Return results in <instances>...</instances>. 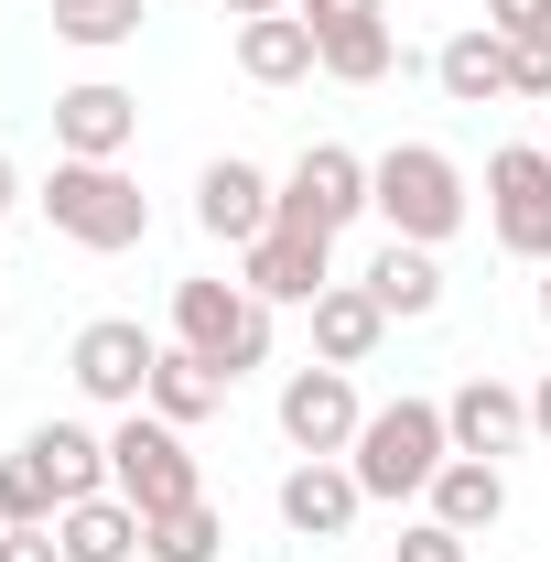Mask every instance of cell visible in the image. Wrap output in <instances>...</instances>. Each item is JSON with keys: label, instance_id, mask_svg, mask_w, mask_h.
Returning <instances> with one entry per match:
<instances>
[{"label": "cell", "instance_id": "21", "mask_svg": "<svg viewBox=\"0 0 551 562\" xmlns=\"http://www.w3.org/2000/svg\"><path fill=\"white\" fill-rule=\"evenodd\" d=\"M55 541H66V562H131L140 552V508L120 487H109V497H76L66 519H55Z\"/></svg>", "mask_w": 551, "mask_h": 562}, {"label": "cell", "instance_id": "24", "mask_svg": "<svg viewBox=\"0 0 551 562\" xmlns=\"http://www.w3.org/2000/svg\"><path fill=\"white\" fill-rule=\"evenodd\" d=\"M390 66H401V33H390V11H379V22H346V33H325V76H336V87H379Z\"/></svg>", "mask_w": 551, "mask_h": 562}, {"label": "cell", "instance_id": "15", "mask_svg": "<svg viewBox=\"0 0 551 562\" xmlns=\"http://www.w3.org/2000/svg\"><path fill=\"white\" fill-rule=\"evenodd\" d=\"M238 76H249V87H303V76H325L314 22H303V11H260V22H238Z\"/></svg>", "mask_w": 551, "mask_h": 562}, {"label": "cell", "instance_id": "18", "mask_svg": "<svg viewBox=\"0 0 551 562\" xmlns=\"http://www.w3.org/2000/svg\"><path fill=\"white\" fill-rule=\"evenodd\" d=\"M379 347H390V314H379V292H368V281H336V292L314 303V357H325V368H368Z\"/></svg>", "mask_w": 551, "mask_h": 562}, {"label": "cell", "instance_id": "27", "mask_svg": "<svg viewBox=\"0 0 551 562\" xmlns=\"http://www.w3.org/2000/svg\"><path fill=\"white\" fill-rule=\"evenodd\" d=\"M508 98H530V109H551V33H530V44H508Z\"/></svg>", "mask_w": 551, "mask_h": 562}, {"label": "cell", "instance_id": "26", "mask_svg": "<svg viewBox=\"0 0 551 562\" xmlns=\"http://www.w3.org/2000/svg\"><path fill=\"white\" fill-rule=\"evenodd\" d=\"M44 22H55L66 44H87V55H109V44H131L151 11H140V0H44Z\"/></svg>", "mask_w": 551, "mask_h": 562}, {"label": "cell", "instance_id": "34", "mask_svg": "<svg viewBox=\"0 0 551 562\" xmlns=\"http://www.w3.org/2000/svg\"><path fill=\"white\" fill-rule=\"evenodd\" d=\"M227 11H238V22H260V11H303V0H227Z\"/></svg>", "mask_w": 551, "mask_h": 562}, {"label": "cell", "instance_id": "28", "mask_svg": "<svg viewBox=\"0 0 551 562\" xmlns=\"http://www.w3.org/2000/svg\"><path fill=\"white\" fill-rule=\"evenodd\" d=\"M401 562H465V530H443V519L421 508L412 530H401Z\"/></svg>", "mask_w": 551, "mask_h": 562}, {"label": "cell", "instance_id": "35", "mask_svg": "<svg viewBox=\"0 0 551 562\" xmlns=\"http://www.w3.org/2000/svg\"><path fill=\"white\" fill-rule=\"evenodd\" d=\"M541 325H551V260H541Z\"/></svg>", "mask_w": 551, "mask_h": 562}, {"label": "cell", "instance_id": "13", "mask_svg": "<svg viewBox=\"0 0 551 562\" xmlns=\"http://www.w3.org/2000/svg\"><path fill=\"white\" fill-rule=\"evenodd\" d=\"M357 508H368V487H357L346 454H303V465L281 476V530H292V541H346Z\"/></svg>", "mask_w": 551, "mask_h": 562}, {"label": "cell", "instance_id": "31", "mask_svg": "<svg viewBox=\"0 0 551 562\" xmlns=\"http://www.w3.org/2000/svg\"><path fill=\"white\" fill-rule=\"evenodd\" d=\"M0 562H66L55 530H0Z\"/></svg>", "mask_w": 551, "mask_h": 562}, {"label": "cell", "instance_id": "30", "mask_svg": "<svg viewBox=\"0 0 551 562\" xmlns=\"http://www.w3.org/2000/svg\"><path fill=\"white\" fill-rule=\"evenodd\" d=\"M303 22H314V44H325L346 22H379V0H303Z\"/></svg>", "mask_w": 551, "mask_h": 562}, {"label": "cell", "instance_id": "7", "mask_svg": "<svg viewBox=\"0 0 551 562\" xmlns=\"http://www.w3.org/2000/svg\"><path fill=\"white\" fill-rule=\"evenodd\" d=\"M486 238L508 249V260H551V151L541 140H508V151H486Z\"/></svg>", "mask_w": 551, "mask_h": 562}, {"label": "cell", "instance_id": "17", "mask_svg": "<svg viewBox=\"0 0 551 562\" xmlns=\"http://www.w3.org/2000/svg\"><path fill=\"white\" fill-rule=\"evenodd\" d=\"M432 87H443V109H497V98H508V33H486V22L443 33Z\"/></svg>", "mask_w": 551, "mask_h": 562}, {"label": "cell", "instance_id": "33", "mask_svg": "<svg viewBox=\"0 0 551 562\" xmlns=\"http://www.w3.org/2000/svg\"><path fill=\"white\" fill-rule=\"evenodd\" d=\"M22 206V173H11V151H0V216Z\"/></svg>", "mask_w": 551, "mask_h": 562}, {"label": "cell", "instance_id": "20", "mask_svg": "<svg viewBox=\"0 0 551 562\" xmlns=\"http://www.w3.org/2000/svg\"><path fill=\"white\" fill-rule=\"evenodd\" d=\"M432 519H443V530H465V541L497 530V519H508V476H497L486 454H454V465L432 476Z\"/></svg>", "mask_w": 551, "mask_h": 562}, {"label": "cell", "instance_id": "36", "mask_svg": "<svg viewBox=\"0 0 551 562\" xmlns=\"http://www.w3.org/2000/svg\"><path fill=\"white\" fill-rule=\"evenodd\" d=\"M541 151H551V109H541Z\"/></svg>", "mask_w": 551, "mask_h": 562}, {"label": "cell", "instance_id": "10", "mask_svg": "<svg viewBox=\"0 0 551 562\" xmlns=\"http://www.w3.org/2000/svg\"><path fill=\"white\" fill-rule=\"evenodd\" d=\"M238 281H249L271 314H281V303H303V314H314V303L336 292V238H325V227H271V238H249V249H238Z\"/></svg>", "mask_w": 551, "mask_h": 562}, {"label": "cell", "instance_id": "2", "mask_svg": "<svg viewBox=\"0 0 551 562\" xmlns=\"http://www.w3.org/2000/svg\"><path fill=\"white\" fill-rule=\"evenodd\" d=\"M346 465H357V487L379 497V508H401V497H432V476L454 465V432H443V401H379V412L357 422V443H346Z\"/></svg>", "mask_w": 551, "mask_h": 562}, {"label": "cell", "instance_id": "19", "mask_svg": "<svg viewBox=\"0 0 551 562\" xmlns=\"http://www.w3.org/2000/svg\"><path fill=\"white\" fill-rule=\"evenodd\" d=\"M368 292H379V314H390V325H421V314H443V249H412V238H390V249L368 260Z\"/></svg>", "mask_w": 551, "mask_h": 562}, {"label": "cell", "instance_id": "23", "mask_svg": "<svg viewBox=\"0 0 551 562\" xmlns=\"http://www.w3.org/2000/svg\"><path fill=\"white\" fill-rule=\"evenodd\" d=\"M216 552H227V519H216V497L140 519V562H216Z\"/></svg>", "mask_w": 551, "mask_h": 562}, {"label": "cell", "instance_id": "22", "mask_svg": "<svg viewBox=\"0 0 551 562\" xmlns=\"http://www.w3.org/2000/svg\"><path fill=\"white\" fill-rule=\"evenodd\" d=\"M140 412H162L173 432H195L206 412H227V379H216L195 347H162V368H151V401H140Z\"/></svg>", "mask_w": 551, "mask_h": 562}, {"label": "cell", "instance_id": "12", "mask_svg": "<svg viewBox=\"0 0 551 562\" xmlns=\"http://www.w3.org/2000/svg\"><path fill=\"white\" fill-rule=\"evenodd\" d=\"M195 227L227 238V249H249V238H271L281 227V184L260 162H238V151H216L206 173H195Z\"/></svg>", "mask_w": 551, "mask_h": 562}, {"label": "cell", "instance_id": "5", "mask_svg": "<svg viewBox=\"0 0 551 562\" xmlns=\"http://www.w3.org/2000/svg\"><path fill=\"white\" fill-rule=\"evenodd\" d=\"M109 487L131 497L140 519H162V508H195L206 497V465H195V443L162 412H120L109 422Z\"/></svg>", "mask_w": 551, "mask_h": 562}, {"label": "cell", "instance_id": "11", "mask_svg": "<svg viewBox=\"0 0 551 562\" xmlns=\"http://www.w3.org/2000/svg\"><path fill=\"white\" fill-rule=\"evenodd\" d=\"M131 140H140V98L131 87H109V76L55 87V151H66V162H120Z\"/></svg>", "mask_w": 551, "mask_h": 562}, {"label": "cell", "instance_id": "8", "mask_svg": "<svg viewBox=\"0 0 551 562\" xmlns=\"http://www.w3.org/2000/svg\"><path fill=\"white\" fill-rule=\"evenodd\" d=\"M271 412H281V443H292V454H346L357 422H368V401H357V368H325V357H314V368L281 379Z\"/></svg>", "mask_w": 551, "mask_h": 562}, {"label": "cell", "instance_id": "16", "mask_svg": "<svg viewBox=\"0 0 551 562\" xmlns=\"http://www.w3.org/2000/svg\"><path fill=\"white\" fill-rule=\"evenodd\" d=\"M22 454L55 476L66 508H76V497H109V432H98V422H33V432H22Z\"/></svg>", "mask_w": 551, "mask_h": 562}, {"label": "cell", "instance_id": "25", "mask_svg": "<svg viewBox=\"0 0 551 562\" xmlns=\"http://www.w3.org/2000/svg\"><path fill=\"white\" fill-rule=\"evenodd\" d=\"M55 519H66L55 476H44V465H33V454L11 443V454H0V530H55Z\"/></svg>", "mask_w": 551, "mask_h": 562}, {"label": "cell", "instance_id": "32", "mask_svg": "<svg viewBox=\"0 0 551 562\" xmlns=\"http://www.w3.org/2000/svg\"><path fill=\"white\" fill-rule=\"evenodd\" d=\"M530 443H551V379L530 390Z\"/></svg>", "mask_w": 551, "mask_h": 562}, {"label": "cell", "instance_id": "29", "mask_svg": "<svg viewBox=\"0 0 551 562\" xmlns=\"http://www.w3.org/2000/svg\"><path fill=\"white\" fill-rule=\"evenodd\" d=\"M486 33L530 44V33H551V0H486Z\"/></svg>", "mask_w": 551, "mask_h": 562}, {"label": "cell", "instance_id": "14", "mask_svg": "<svg viewBox=\"0 0 551 562\" xmlns=\"http://www.w3.org/2000/svg\"><path fill=\"white\" fill-rule=\"evenodd\" d=\"M443 432H454V454H486V465H497V454L530 443V390H508L497 368H476V379L443 401Z\"/></svg>", "mask_w": 551, "mask_h": 562}, {"label": "cell", "instance_id": "4", "mask_svg": "<svg viewBox=\"0 0 551 562\" xmlns=\"http://www.w3.org/2000/svg\"><path fill=\"white\" fill-rule=\"evenodd\" d=\"M173 347H195L238 390L249 368H271V303L249 281H173Z\"/></svg>", "mask_w": 551, "mask_h": 562}, {"label": "cell", "instance_id": "3", "mask_svg": "<svg viewBox=\"0 0 551 562\" xmlns=\"http://www.w3.org/2000/svg\"><path fill=\"white\" fill-rule=\"evenodd\" d=\"M33 206H44V227H55V238L98 249V260L151 238V195H140L120 162H66V151H55V173H44V195H33Z\"/></svg>", "mask_w": 551, "mask_h": 562}, {"label": "cell", "instance_id": "9", "mask_svg": "<svg viewBox=\"0 0 551 562\" xmlns=\"http://www.w3.org/2000/svg\"><path fill=\"white\" fill-rule=\"evenodd\" d=\"M368 216V162L346 151V140H303V162L281 173V227H357Z\"/></svg>", "mask_w": 551, "mask_h": 562}, {"label": "cell", "instance_id": "1", "mask_svg": "<svg viewBox=\"0 0 551 562\" xmlns=\"http://www.w3.org/2000/svg\"><path fill=\"white\" fill-rule=\"evenodd\" d=\"M368 216H390V238H412V249H443V238L476 216V184H465L454 151H432V140H390V151L368 162Z\"/></svg>", "mask_w": 551, "mask_h": 562}, {"label": "cell", "instance_id": "6", "mask_svg": "<svg viewBox=\"0 0 551 562\" xmlns=\"http://www.w3.org/2000/svg\"><path fill=\"white\" fill-rule=\"evenodd\" d=\"M151 368H162V336L131 325V314L76 325V347H66V379H76L87 412H140V401H151Z\"/></svg>", "mask_w": 551, "mask_h": 562}]
</instances>
